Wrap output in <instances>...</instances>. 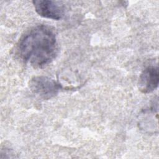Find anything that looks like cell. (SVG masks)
Segmentation results:
<instances>
[{
  "label": "cell",
  "instance_id": "1",
  "mask_svg": "<svg viewBox=\"0 0 159 159\" xmlns=\"http://www.w3.org/2000/svg\"><path fill=\"white\" fill-rule=\"evenodd\" d=\"M16 54L24 63L35 68H42L56 57L58 46L53 29L39 25L27 30L19 40Z\"/></svg>",
  "mask_w": 159,
  "mask_h": 159
},
{
  "label": "cell",
  "instance_id": "2",
  "mask_svg": "<svg viewBox=\"0 0 159 159\" xmlns=\"http://www.w3.org/2000/svg\"><path fill=\"white\" fill-rule=\"evenodd\" d=\"M29 86L34 94L43 99L55 97L61 88L57 81L45 76H34L29 81Z\"/></svg>",
  "mask_w": 159,
  "mask_h": 159
},
{
  "label": "cell",
  "instance_id": "3",
  "mask_svg": "<svg viewBox=\"0 0 159 159\" xmlns=\"http://www.w3.org/2000/svg\"><path fill=\"white\" fill-rule=\"evenodd\" d=\"M32 2L36 12L43 17L58 20L64 15L65 7L61 2L52 0H35Z\"/></svg>",
  "mask_w": 159,
  "mask_h": 159
},
{
  "label": "cell",
  "instance_id": "4",
  "mask_svg": "<svg viewBox=\"0 0 159 159\" xmlns=\"http://www.w3.org/2000/svg\"><path fill=\"white\" fill-rule=\"evenodd\" d=\"M159 83V72L157 66H149L141 73L138 82L139 89L143 93H150L155 90Z\"/></svg>",
  "mask_w": 159,
  "mask_h": 159
}]
</instances>
